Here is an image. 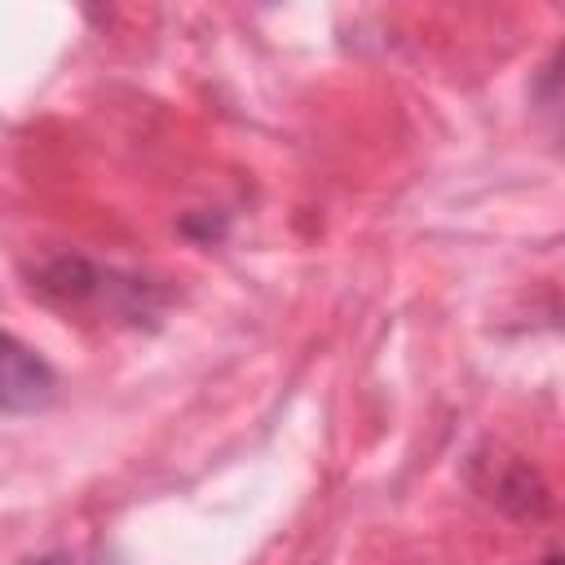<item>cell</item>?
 Returning <instances> with one entry per match:
<instances>
[{"label": "cell", "instance_id": "7a4b0ae2", "mask_svg": "<svg viewBox=\"0 0 565 565\" xmlns=\"http://www.w3.org/2000/svg\"><path fill=\"white\" fill-rule=\"evenodd\" d=\"M539 565H561V556H556V552H547V556H543Z\"/></svg>", "mask_w": 565, "mask_h": 565}, {"label": "cell", "instance_id": "6da1fadb", "mask_svg": "<svg viewBox=\"0 0 565 565\" xmlns=\"http://www.w3.org/2000/svg\"><path fill=\"white\" fill-rule=\"evenodd\" d=\"M53 393H57L53 366L0 327V411L31 415V411H44L53 402Z\"/></svg>", "mask_w": 565, "mask_h": 565}]
</instances>
